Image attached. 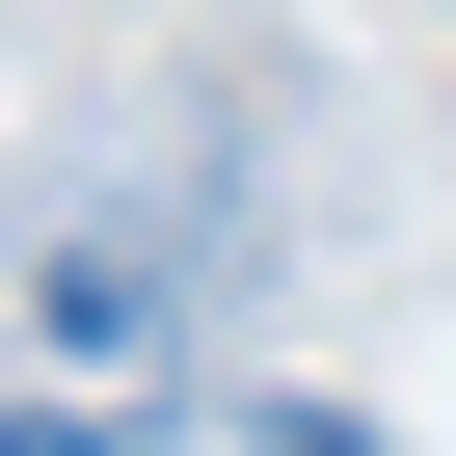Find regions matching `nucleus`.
Returning <instances> with one entry per match:
<instances>
[{
	"label": "nucleus",
	"instance_id": "obj_2",
	"mask_svg": "<svg viewBox=\"0 0 456 456\" xmlns=\"http://www.w3.org/2000/svg\"><path fill=\"white\" fill-rule=\"evenodd\" d=\"M0 456H161V429H81V403H0Z\"/></svg>",
	"mask_w": 456,
	"mask_h": 456
},
{
	"label": "nucleus",
	"instance_id": "obj_1",
	"mask_svg": "<svg viewBox=\"0 0 456 456\" xmlns=\"http://www.w3.org/2000/svg\"><path fill=\"white\" fill-rule=\"evenodd\" d=\"M215 349V269L161 242L134 188H28L0 215V403H81V429H161V376Z\"/></svg>",
	"mask_w": 456,
	"mask_h": 456
},
{
	"label": "nucleus",
	"instance_id": "obj_3",
	"mask_svg": "<svg viewBox=\"0 0 456 456\" xmlns=\"http://www.w3.org/2000/svg\"><path fill=\"white\" fill-rule=\"evenodd\" d=\"M242 456H376V429H349V403H269V429H242Z\"/></svg>",
	"mask_w": 456,
	"mask_h": 456
}]
</instances>
